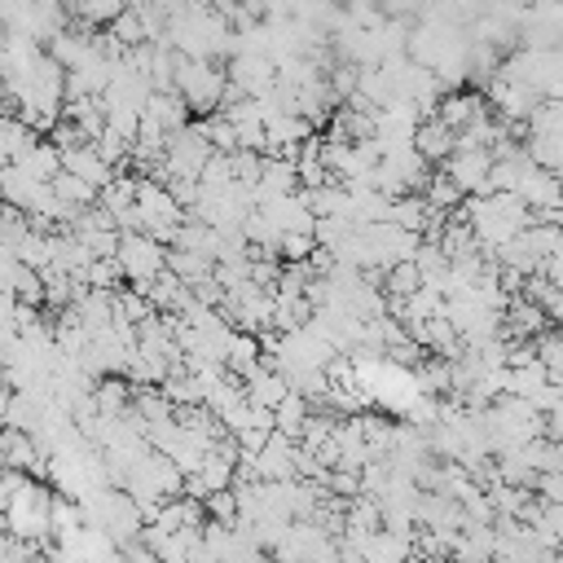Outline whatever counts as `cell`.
<instances>
[{"label":"cell","mask_w":563,"mask_h":563,"mask_svg":"<svg viewBox=\"0 0 563 563\" xmlns=\"http://www.w3.org/2000/svg\"><path fill=\"white\" fill-rule=\"evenodd\" d=\"M114 264H119L123 282L132 286V295L145 299V290L154 286V277L167 268V251H163L154 238H145V233H119Z\"/></svg>","instance_id":"1"},{"label":"cell","mask_w":563,"mask_h":563,"mask_svg":"<svg viewBox=\"0 0 563 563\" xmlns=\"http://www.w3.org/2000/svg\"><path fill=\"white\" fill-rule=\"evenodd\" d=\"M413 154L431 167V163H444L449 154H453V132L444 128V123H435V119H422L418 123V132H413Z\"/></svg>","instance_id":"2"},{"label":"cell","mask_w":563,"mask_h":563,"mask_svg":"<svg viewBox=\"0 0 563 563\" xmlns=\"http://www.w3.org/2000/svg\"><path fill=\"white\" fill-rule=\"evenodd\" d=\"M123 563H158V559H154L145 545H128V550H123Z\"/></svg>","instance_id":"3"}]
</instances>
